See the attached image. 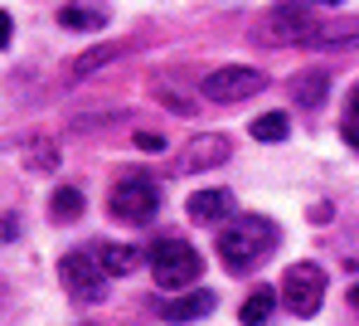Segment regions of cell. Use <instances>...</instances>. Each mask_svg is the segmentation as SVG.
<instances>
[{
  "instance_id": "cell-1",
  "label": "cell",
  "mask_w": 359,
  "mask_h": 326,
  "mask_svg": "<svg viewBox=\"0 0 359 326\" xmlns=\"http://www.w3.org/2000/svg\"><path fill=\"white\" fill-rule=\"evenodd\" d=\"M214 234H219V259L229 263L233 273H248L252 263L277 244V224L272 219H257V214H233Z\"/></svg>"
},
{
  "instance_id": "cell-2",
  "label": "cell",
  "mask_w": 359,
  "mask_h": 326,
  "mask_svg": "<svg viewBox=\"0 0 359 326\" xmlns=\"http://www.w3.org/2000/svg\"><path fill=\"white\" fill-rule=\"evenodd\" d=\"M316 10H311V0H282V5H272L267 15H257L252 20V39H262V44H272V49H282V44H306L311 34H316Z\"/></svg>"
},
{
  "instance_id": "cell-3",
  "label": "cell",
  "mask_w": 359,
  "mask_h": 326,
  "mask_svg": "<svg viewBox=\"0 0 359 326\" xmlns=\"http://www.w3.org/2000/svg\"><path fill=\"white\" fill-rule=\"evenodd\" d=\"M146 263H151V278H156L161 292H180V287L199 282V273H204V259H199L189 244H180V239L151 244V249H146Z\"/></svg>"
},
{
  "instance_id": "cell-4",
  "label": "cell",
  "mask_w": 359,
  "mask_h": 326,
  "mask_svg": "<svg viewBox=\"0 0 359 326\" xmlns=\"http://www.w3.org/2000/svg\"><path fill=\"white\" fill-rule=\"evenodd\" d=\"M59 278H63V287L73 292L78 307H93V302L107 297V268L97 263L93 249H73V254H63V259H59Z\"/></svg>"
},
{
  "instance_id": "cell-5",
  "label": "cell",
  "mask_w": 359,
  "mask_h": 326,
  "mask_svg": "<svg viewBox=\"0 0 359 326\" xmlns=\"http://www.w3.org/2000/svg\"><path fill=\"white\" fill-rule=\"evenodd\" d=\"M262 88H267V73L252 64H224L214 73H204V83H199V93L209 103H243V98L262 93Z\"/></svg>"
},
{
  "instance_id": "cell-6",
  "label": "cell",
  "mask_w": 359,
  "mask_h": 326,
  "mask_svg": "<svg viewBox=\"0 0 359 326\" xmlns=\"http://www.w3.org/2000/svg\"><path fill=\"white\" fill-rule=\"evenodd\" d=\"M282 302L297 312V317H316L320 302H325V268L320 263H292L287 278H282Z\"/></svg>"
},
{
  "instance_id": "cell-7",
  "label": "cell",
  "mask_w": 359,
  "mask_h": 326,
  "mask_svg": "<svg viewBox=\"0 0 359 326\" xmlns=\"http://www.w3.org/2000/svg\"><path fill=\"white\" fill-rule=\"evenodd\" d=\"M156 209H161V185L156 181L126 176L112 190V214H117L121 224H146V219H156Z\"/></svg>"
},
{
  "instance_id": "cell-8",
  "label": "cell",
  "mask_w": 359,
  "mask_h": 326,
  "mask_svg": "<svg viewBox=\"0 0 359 326\" xmlns=\"http://www.w3.org/2000/svg\"><path fill=\"white\" fill-rule=\"evenodd\" d=\"M229 156V136H219V131H204V136H194L184 151H180V161H175V171H209V166H219Z\"/></svg>"
},
{
  "instance_id": "cell-9",
  "label": "cell",
  "mask_w": 359,
  "mask_h": 326,
  "mask_svg": "<svg viewBox=\"0 0 359 326\" xmlns=\"http://www.w3.org/2000/svg\"><path fill=\"white\" fill-rule=\"evenodd\" d=\"M238 214V200H233V190H194L189 195V219L194 224H229Z\"/></svg>"
},
{
  "instance_id": "cell-10",
  "label": "cell",
  "mask_w": 359,
  "mask_h": 326,
  "mask_svg": "<svg viewBox=\"0 0 359 326\" xmlns=\"http://www.w3.org/2000/svg\"><path fill=\"white\" fill-rule=\"evenodd\" d=\"M306 49H359V20H320Z\"/></svg>"
},
{
  "instance_id": "cell-11",
  "label": "cell",
  "mask_w": 359,
  "mask_h": 326,
  "mask_svg": "<svg viewBox=\"0 0 359 326\" xmlns=\"http://www.w3.org/2000/svg\"><path fill=\"white\" fill-rule=\"evenodd\" d=\"M209 312H214V292H209V287H194V292L175 297L170 307H161L165 322H199V317H209Z\"/></svg>"
},
{
  "instance_id": "cell-12",
  "label": "cell",
  "mask_w": 359,
  "mask_h": 326,
  "mask_svg": "<svg viewBox=\"0 0 359 326\" xmlns=\"http://www.w3.org/2000/svg\"><path fill=\"white\" fill-rule=\"evenodd\" d=\"M325 93H330V73H325V68H306V73L292 78V98H297V107H320Z\"/></svg>"
},
{
  "instance_id": "cell-13",
  "label": "cell",
  "mask_w": 359,
  "mask_h": 326,
  "mask_svg": "<svg viewBox=\"0 0 359 326\" xmlns=\"http://www.w3.org/2000/svg\"><path fill=\"white\" fill-rule=\"evenodd\" d=\"M272 312H277V287H267V282H257V287L243 297V307H238L243 326H262Z\"/></svg>"
},
{
  "instance_id": "cell-14",
  "label": "cell",
  "mask_w": 359,
  "mask_h": 326,
  "mask_svg": "<svg viewBox=\"0 0 359 326\" xmlns=\"http://www.w3.org/2000/svg\"><path fill=\"white\" fill-rule=\"evenodd\" d=\"M93 254H97V263L107 268V278H126V273H136V263H141V254L126 249V244H97Z\"/></svg>"
},
{
  "instance_id": "cell-15",
  "label": "cell",
  "mask_w": 359,
  "mask_h": 326,
  "mask_svg": "<svg viewBox=\"0 0 359 326\" xmlns=\"http://www.w3.org/2000/svg\"><path fill=\"white\" fill-rule=\"evenodd\" d=\"M121 54H126L121 44H93L88 54H78V59H73V78H93L97 68H107L112 59H121Z\"/></svg>"
},
{
  "instance_id": "cell-16",
  "label": "cell",
  "mask_w": 359,
  "mask_h": 326,
  "mask_svg": "<svg viewBox=\"0 0 359 326\" xmlns=\"http://www.w3.org/2000/svg\"><path fill=\"white\" fill-rule=\"evenodd\" d=\"M252 141H282L287 131H292V122H287V112H262V117H252Z\"/></svg>"
},
{
  "instance_id": "cell-17",
  "label": "cell",
  "mask_w": 359,
  "mask_h": 326,
  "mask_svg": "<svg viewBox=\"0 0 359 326\" xmlns=\"http://www.w3.org/2000/svg\"><path fill=\"white\" fill-rule=\"evenodd\" d=\"M49 214H54V219H78V214H83V190H73V185L54 190V200H49Z\"/></svg>"
},
{
  "instance_id": "cell-18",
  "label": "cell",
  "mask_w": 359,
  "mask_h": 326,
  "mask_svg": "<svg viewBox=\"0 0 359 326\" xmlns=\"http://www.w3.org/2000/svg\"><path fill=\"white\" fill-rule=\"evenodd\" d=\"M25 166H34V171H54V166H59L54 141H49V136H34V141H29V151H25Z\"/></svg>"
},
{
  "instance_id": "cell-19",
  "label": "cell",
  "mask_w": 359,
  "mask_h": 326,
  "mask_svg": "<svg viewBox=\"0 0 359 326\" xmlns=\"http://www.w3.org/2000/svg\"><path fill=\"white\" fill-rule=\"evenodd\" d=\"M68 30H102V10H83V5H63V15H59Z\"/></svg>"
},
{
  "instance_id": "cell-20",
  "label": "cell",
  "mask_w": 359,
  "mask_h": 326,
  "mask_svg": "<svg viewBox=\"0 0 359 326\" xmlns=\"http://www.w3.org/2000/svg\"><path fill=\"white\" fill-rule=\"evenodd\" d=\"M345 141H355V146H359V98L350 103V117H345Z\"/></svg>"
},
{
  "instance_id": "cell-21",
  "label": "cell",
  "mask_w": 359,
  "mask_h": 326,
  "mask_svg": "<svg viewBox=\"0 0 359 326\" xmlns=\"http://www.w3.org/2000/svg\"><path fill=\"white\" fill-rule=\"evenodd\" d=\"M136 146H141V151H165V141H161L156 131H136Z\"/></svg>"
},
{
  "instance_id": "cell-22",
  "label": "cell",
  "mask_w": 359,
  "mask_h": 326,
  "mask_svg": "<svg viewBox=\"0 0 359 326\" xmlns=\"http://www.w3.org/2000/svg\"><path fill=\"white\" fill-rule=\"evenodd\" d=\"M10 34H15V25H10V15H5V10H0V49H5V44H10Z\"/></svg>"
},
{
  "instance_id": "cell-23",
  "label": "cell",
  "mask_w": 359,
  "mask_h": 326,
  "mask_svg": "<svg viewBox=\"0 0 359 326\" xmlns=\"http://www.w3.org/2000/svg\"><path fill=\"white\" fill-rule=\"evenodd\" d=\"M350 307H355V312H359V282H355V287H350Z\"/></svg>"
},
{
  "instance_id": "cell-24",
  "label": "cell",
  "mask_w": 359,
  "mask_h": 326,
  "mask_svg": "<svg viewBox=\"0 0 359 326\" xmlns=\"http://www.w3.org/2000/svg\"><path fill=\"white\" fill-rule=\"evenodd\" d=\"M311 5H340V0H311Z\"/></svg>"
}]
</instances>
